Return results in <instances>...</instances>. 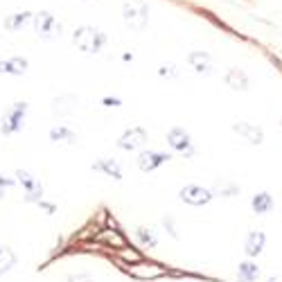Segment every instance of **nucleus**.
I'll use <instances>...</instances> for the list:
<instances>
[{
	"label": "nucleus",
	"instance_id": "f257e3e1",
	"mask_svg": "<svg viewBox=\"0 0 282 282\" xmlns=\"http://www.w3.org/2000/svg\"><path fill=\"white\" fill-rule=\"evenodd\" d=\"M72 41L81 52H100L102 45L106 43V36L95 27H79L72 34Z\"/></svg>",
	"mask_w": 282,
	"mask_h": 282
},
{
	"label": "nucleus",
	"instance_id": "f03ea898",
	"mask_svg": "<svg viewBox=\"0 0 282 282\" xmlns=\"http://www.w3.org/2000/svg\"><path fill=\"white\" fill-rule=\"evenodd\" d=\"M124 20L135 32L145 30V25H147V5L143 0H127L124 3Z\"/></svg>",
	"mask_w": 282,
	"mask_h": 282
},
{
	"label": "nucleus",
	"instance_id": "7ed1b4c3",
	"mask_svg": "<svg viewBox=\"0 0 282 282\" xmlns=\"http://www.w3.org/2000/svg\"><path fill=\"white\" fill-rule=\"evenodd\" d=\"M124 271H127L131 278L135 280H156V278H163L167 273V269L163 264H156V262H135V264H129L124 266Z\"/></svg>",
	"mask_w": 282,
	"mask_h": 282
},
{
	"label": "nucleus",
	"instance_id": "20e7f679",
	"mask_svg": "<svg viewBox=\"0 0 282 282\" xmlns=\"http://www.w3.org/2000/svg\"><path fill=\"white\" fill-rule=\"evenodd\" d=\"M25 111H27V104H25V102L14 104V106L3 116V120H0V131H3L5 135H12V133L20 131V127H23Z\"/></svg>",
	"mask_w": 282,
	"mask_h": 282
},
{
	"label": "nucleus",
	"instance_id": "39448f33",
	"mask_svg": "<svg viewBox=\"0 0 282 282\" xmlns=\"http://www.w3.org/2000/svg\"><path fill=\"white\" fill-rule=\"evenodd\" d=\"M32 20H34V30H36V34L43 36V39H54V36H59V32H61L59 20L52 16L50 12H39Z\"/></svg>",
	"mask_w": 282,
	"mask_h": 282
},
{
	"label": "nucleus",
	"instance_id": "423d86ee",
	"mask_svg": "<svg viewBox=\"0 0 282 282\" xmlns=\"http://www.w3.org/2000/svg\"><path fill=\"white\" fill-rule=\"evenodd\" d=\"M181 199L185 203H190V206H206L212 199V192H208L201 185H185L181 190Z\"/></svg>",
	"mask_w": 282,
	"mask_h": 282
},
{
	"label": "nucleus",
	"instance_id": "0eeeda50",
	"mask_svg": "<svg viewBox=\"0 0 282 282\" xmlns=\"http://www.w3.org/2000/svg\"><path fill=\"white\" fill-rule=\"evenodd\" d=\"M145 143H147V131L140 127H133V129H129V131L122 133V138H120L118 145L122 149H138V147H143Z\"/></svg>",
	"mask_w": 282,
	"mask_h": 282
},
{
	"label": "nucleus",
	"instance_id": "6e6552de",
	"mask_svg": "<svg viewBox=\"0 0 282 282\" xmlns=\"http://www.w3.org/2000/svg\"><path fill=\"white\" fill-rule=\"evenodd\" d=\"M16 176H18V181L23 183V187H25V199L27 201H39L41 199V194H43V187H41V183L34 179L32 174H27L25 170H20V172H16Z\"/></svg>",
	"mask_w": 282,
	"mask_h": 282
},
{
	"label": "nucleus",
	"instance_id": "1a4fd4ad",
	"mask_svg": "<svg viewBox=\"0 0 282 282\" xmlns=\"http://www.w3.org/2000/svg\"><path fill=\"white\" fill-rule=\"evenodd\" d=\"M167 140H170V145L174 149H179V151H185L187 154V158L192 156V147H190V135H187L185 129H181V127H174L170 133H167Z\"/></svg>",
	"mask_w": 282,
	"mask_h": 282
},
{
	"label": "nucleus",
	"instance_id": "9d476101",
	"mask_svg": "<svg viewBox=\"0 0 282 282\" xmlns=\"http://www.w3.org/2000/svg\"><path fill=\"white\" fill-rule=\"evenodd\" d=\"M25 70H27V59H23V57L0 61V72H5V75H23Z\"/></svg>",
	"mask_w": 282,
	"mask_h": 282
},
{
	"label": "nucleus",
	"instance_id": "9b49d317",
	"mask_svg": "<svg viewBox=\"0 0 282 282\" xmlns=\"http://www.w3.org/2000/svg\"><path fill=\"white\" fill-rule=\"evenodd\" d=\"M170 160V156H165V154H154V151H147V154H143L138 158V167L140 170H145V172H151V170H156L158 165H163Z\"/></svg>",
	"mask_w": 282,
	"mask_h": 282
},
{
	"label": "nucleus",
	"instance_id": "f8f14e48",
	"mask_svg": "<svg viewBox=\"0 0 282 282\" xmlns=\"http://www.w3.org/2000/svg\"><path fill=\"white\" fill-rule=\"evenodd\" d=\"M190 64H192V68H194L196 72H201V75H206V72L212 70V59H210L208 52H192Z\"/></svg>",
	"mask_w": 282,
	"mask_h": 282
},
{
	"label": "nucleus",
	"instance_id": "ddd939ff",
	"mask_svg": "<svg viewBox=\"0 0 282 282\" xmlns=\"http://www.w3.org/2000/svg\"><path fill=\"white\" fill-rule=\"evenodd\" d=\"M264 242H266V237L260 231H255V233H250L248 237H246V246H244V250H246V255H250V258H255V255H260L262 253V248H264Z\"/></svg>",
	"mask_w": 282,
	"mask_h": 282
},
{
	"label": "nucleus",
	"instance_id": "4468645a",
	"mask_svg": "<svg viewBox=\"0 0 282 282\" xmlns=\"http://www.w3.org/2000/svg\"><path fill=\"white\" fill-rule=\"evenodd\" d=\"M233 129H235V131H237L239 135H244L248 143H253V145H260V143H262V131H260L258 127H250V124H246V122H237Z\"/></svg>",
	"mask_w": 282,
	"mask_h": 282
},
{
	"label": "nucleus",
	"instance_id": "2eb2a0df",
	"mask_svg": "<svg viewBox=\"0 0 282 282\" xmlns=\"http://www.w3.org/2000/svg\"><path fill=\"white\" fill-rule=\"evenodd\" d=\"M226 83L231 88H235V91H246L248 88V79H246V75H244L239 68H233V70H228V75H226Z\"/></svg>",
	"mask_w": 282,
	"mask_h": 282
},
{
	"label": "nucleus",
	"instance_id": "dca6fc26",
	"mask_svg": "<svg viewBox=\"0 0 282 282\" xmlns=\"http://www.w3.org/2000/svg\"><path fill=\"white\" fill-rule=\"evenodd\" d=\"M14 264H16V255H14V250L9 246H0V275L7 273V271H12Z\"/></svg>",
	"mask_w": 282,
	"mask_h": 282
},
{
	"label": "nucleus",
	"instance_id": "f3484780",
	"mask_svg": "<svg viewBox=\"0 0 282 282\" xmlns=\"http://www.w3.org/2000/svg\"><path fill=\"white\" fill-rule=\"evenodd\" d=\"M32 18V14L30 12H20V14H12V16H7L5 18V27L7 30H12V32H16V30L23 27L27 20Z\"/></svg>",
	"mask_w": 282,
	"mask_h": 282
},
{
	"label": "nucleus",
	"instance_id": "a211bd4d",
	"mask_svg": "<svg viewBox=\"0 0 282 282\" xmlns=\"http://www.w3.org/2000/svg\"><path fill=\"white\" fill-rule=\"evenodd\" d=\"M100 239H104V242H108L111 246H116V248H124V246H129L127 244V239L120 235L116 228H108V231H104L102 235H100Z\"/></svg>",
	"mask_w": 282,
	"mask_h": 282
},
{
	"label": "nucleus",
	"instance_id": "6ab92c4d",
	"mask_svg": "<svg viewBox=\"0 0 282 282\" xmlns=\"http://www.w3.org/2000/svg\"><path fill=\"white\" fill-rule=\"evenodd\" d=\"M273 208V199H271V194H266V192H260L258 196L253 199V210L255 212H266V210H271Z\"/></svg>",
	"mask_w": 282,
	"mask_h": 282
},
{
	"label": "nucleus",
	"instance_id": "aec40b11",
	"mask_svg": "<svg viewBox=\"0 0 282 282\" xmlns=\"http://www.w3.org/2000/svg\"><path fill=\"white\" fill-rule=\"evenodd\" d=\"M50 138L54 140V143H75V133L68 127H54L50 131Z\"/></svg>",
	"mask_w": 282,
	"mask_h": 282
},
{
	"label": "nucleus",
	"instance_id": "412c9836",
	"mask_svg": "<svg viewBox=\"0 0 282 282\" xmlns=\"http://www.w3.org/2000/svg\"><path fill=\"white\" fill-rule=\"evenodd\" d=\"M239 275H242L244 280H248V282H253L255 278L260 275V269H258V264H250V262H242L239 264Z\"/></svg>",
	"mask_w": 282,
	"mask_h": 282
},
{
	"label": "nucleus",
	"instance_id": "4be33fe9",
	"mask_svg": "<svg viewBox=\"0 0 282 282\" xmlns=\"http://www.w3.org/2000/svg\"><path fill=\"white\" fill-rule=\"evenodd\" d=\"M120 258H122V260H127V264L143 262V255H140L138 250H133L131 246H124V248H120Z\"/></svg>",
	"mask_w": 282,
	"mask_h": 282
},
{
	"label": "nucleus",
	"instance_id": "5701e85b",
	"mask_svg": "<svg viewBox=\"0 0 282 282\" xmlns=\"http://www.w3.org/2000/svg\"><path fill=\"white\" fill-rule=\"evenodd\" d=\"M97 167H102V170L106 172V174H111L113 179H120V176H122V172H120V165L116 163V160H100V163H97Z\"/></svg>",
	"mask_w": 282,
	"mask_h": 282
},
{
	"label": "nucleus",
	"instance_id": "b1692460",
	"mask_svg": "<svg viewBox=\"0 0 282 282\" xmlns=\"http://www.w3.org/2000/svg\"><path fill=\"white\" fill-rule=\"evenodd\" d=\"M138 237H140V242H143L145 246H149V248L156 246V235H154V231H151V228H140Z\"/></svg>",
	"mask_w": 282,
	"mask_h": 282
},
{
	"label": "nucleus",
	"instance_id": "393cba45",
	"mask_svg": "<svg viewBox=\"0 0 282 282\" xmlns=\"http://www.w3.org/2000/svg\"><path fill=\"white\" fill-rule=\"evenodd\" d=\"M68 282H93V280L88 278V275H81V273H77V275H70V278H68Z\"/></svg>",
	"mask_w": 282,
	"mask_h": 282
},
{
	"label": "nucleus",
	"instance_id": "a878e982",
	"mask_svg": "<svg viewBox=\"0 0 282 282\" xmlns=\"http://www.w3.org/2000/svg\"><path fill=\"white\" fill-rule=\"evenodd\" d=\"M12 185H14V179H7V176L0 174V190H3V187H12Z\"/></svg>",
	"mask_w": 282,
	"mask_h": 282
},
{
	"label": "nucleus",
	"instance_id": "bb28decb",
	"mask_svg": "<svg viewBox=\"0 0 282 282\" xmlns=\"http://www.w3.org/2000/svg\"><path fill=\"white\" fill-rule=\"evenodd\" d=\"M118 100H116V97H104V106H118Z\"/></svg>",
	"mask_w": 282,
	"mask_h": 282
},
{
	"label": "nucleus",
	"instance_id": "cd10ccee",
	"mask_svg": "<svg viewBox=\"0 0 282 282\" xmlns=\"http://www.w3.org/2000/svg\"><path fill=\"white\" fill-rule=\"evenodd\" d=\"M39 203L45 208V212H48V215H52V212H54V206H50V203H43V201H39Z\"/></svg>",
	"mask_w": 282,
	"mask_h": 282
},
{
	"label": "nucleus",
	"instance_id": "c85d7f7f",
	"mask_svg": "<svg viewBox=\"0 0 282 282\" xmlns=\"http://www.w3.org/2000/svg\"><path fill=\"white\" fill-rule=\"evenodd\" d=\"M3 196H5V192H3V190H0V199H3Z\"/></svg>",
	"mask_w": 282,
	"mask_h": 282
},
{
	"label": "nucleus",
	"instance_id": "c756f323",
	"mask_svg": "<svg viewBox=\"0 0 282 282\" xmlns=\"http://www.w3.org/2000/svg\"><path fill=\"white\" fill-rule=\"evenodd\" d=\"M269 282H278V280H275V278H273V280H269Z\"/></svg>",
	"mask_w": 282,
	"mask_h": 282
}]
</instances>
